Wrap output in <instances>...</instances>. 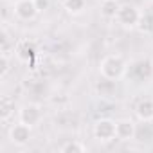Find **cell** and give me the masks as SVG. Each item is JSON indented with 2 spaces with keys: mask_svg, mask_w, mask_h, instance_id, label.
<instances>
[{
  "mask_svg": "<svg viewBox=\"0 0 153 153\" xmlns=\"http://www.w3.org/2000/svg\"><path fill=\"white\" fill-rule=\"evenodd\" d=\"M9 70H11V59H9V54H2V56H0V78H6Z\"/></svg>",
  "mask_w": 153,
  "mask_h": 153,
  "instance_id": "cell-15",
  "label": "cell"
},
{
  "mask_svg": "<svg viewBox=\"0 0 153 153\" xmlns=\"http://www.w3.org/2000/svg\"><path fill=\"white\" fill-rule=\"evenodd\" d=\"M151 72H153V67H151V61H149V59H140V61L133 63V67H131V74L135 76L137 79H146V78H149Z\"/></svg>",
  "mask_w": 153,
  "mask_h": 153,
  "instance_id": "cell-11",
  "label": "cell"
},
{
  "mask_svg": "<svg viewBox=\"0 0 153 153\" xmlns=\"http://www.w3.org/2000/svg\"><path fill=\"white\" fill-rule=\"evenodd\" d=\"M61 153H83L87 151V146L79 140H67L61 148H59Z\"/></svg>",
  "mask_w": 153,
  "mask_h": 153,
  "instance_id": "cell-14",
  "label": "cell"
},
{
  "mask_svg": "<svg viewBox=\"0 0 153 153\" xmlns=\"http://www.w3.org/2000/svg\"><path fill=\"white\" fill-rule=\"evenodd\" d=\"M13 11H15L16 18L25 20V22L36 18V15L40 13L34 0H18V2H15V9Z\"/></svg>",
  "mask_w": 153,
  "mask_h": 153,
  "instance_id": "cell-7",
  "label": "cell"
},
{
  "mask_svg": "<svg viewBox=\"0 0 153 153\" xmlns=\"http://www.w3.org/2000/svg\"><path fill=\"white\" fill-rule=\"evenodd\" d=\"M99 72L103 78H108V79H121L123 76L126 74V61L123 59V56L119 54H110L106 58L101 59L99 63Z\"/></svg>",
  "mask_w": 153,
  "mask_h": 153,
  "instance_id": "cell-1",
  "label": "cell"
},
{
  "mask_svg": "<svg viewBox=\"0 0 153 153\" xmlns=\"http://www.w3.org/2000/svg\"><path fill=\"white\" fill-rule=\"evenodd\" d=\"M18 119H20L22 123L29 124V126L38 124L40 119H42V108H40V105H36V103H27V105H24V106L20 108V112H18Z\"/></svg>",
  "mask_w": 153,
  "mask_h": 153,
  "instance_id": "cell-6",
  "label": "cell"
},
{
  "mask_svg": "<svg viewBox=\"0 0 153 153\" xmlns=\"http://www.w3.org/2000/svg\"><path fill=\"white\" fill-rule=\"evenodd\" d=\"M94 135L97 140L101 142H110L115 139V121L105 117V119H99L96 121L94 124Z\"/></svg>",
  "mask_w": 153,
  "mask_h": 153,
  "instance_id": "cell-3",
  "label": "cell"
},
{
  "mask_svg": "<svg viewBox=\"0 0 153 153\" xmlns=\"http://www.w3.org/2000/svg\"><path fill=\"white\" fill-rule=\"evenodd\" d=\"M24 45H25V49L18 47V54H20V58H22V59H27V61H29V59H33V58H34L36 51H34V47H33L31 43H27V42H25Z\"/></svg>",
  "mask_w": 153,
  "mask_h": 153,
  "instance_id": "cell-16",
  "label": "cell"
},
{
  "mask_svg": "<svg viewBox=\"0 0 153 153\" xmlns=\"http://www.w3.org/2000/svg\"><path fill=\"white\" fill-rule=\"evenodd\" d=\"M137 27H139L140 31H144V33H151V31H153V16H149V15L140 16V22H139Z\"/></svg>",
  "mask_w": 153,
  "mask_h": 153,
  "instance_id": "cell-17",
  "label": "cell"
},
{
  "mask_svg": "<svg viewBox=\"0 0 153 153\" xmlns=\"http://www.w3.org/2000/svg\"><path fill=\"white\" fill-rule=\"evenodd\" d=\"M11 2H18V0H11Z\"/></svg>",
  "mask_w": 153,
  "mask_h": 153,
  "instance_id": "cell-19",
  "label": "cell"
},
{
  "mask_svg": "<svg viewBox=\"0 0 153 153\" xmlns=\"http://www.w3.org/2000/svg\"><path fill=\"white\" fill-rule=\"evenodd\" d=\"M135 115L142 123H151L153 121V101L151 99H140L135 105Z\"/></svg>",
  "mask_w": 153,
  "mask_h": 153,
  "instance_id": "cell-8",
  "label": "cell"
},
{
  "mask_svg": "<svg viewBox=\"0 0 153 153\" xmlns=\"http://www.w3.org/2000/svg\"><path fill=\"white\" fill-rule=\"evenodd\" d=\"M119 9H121V4L117 0H103L99 4V13L105 20H114L117 18L119 15Z\"/></svg>",
  "mask_w": 153,
  "mask_h": 153,
  "instance_id": "cell-10",
  "label": "cell"
},
{
  "mask_svg": "<svg viewBox=\"0 0 153 153\" xmlns=\"http://www.w3.org/2000/svg\"><path fill=\"white\" fill-rule=\"evenodd\" d=\"M85 6H87V0H65V2H63V9L68 15H72V16L81 15Z\"/></svg>",
  "mask_w": 153,
  "mask_h": 153,
  "instance_id": "cell-12",
  "label": "cell"
},
{
  "mask_svg": "<svg viewBox=\"0 0 153 153\" xmlns=\"http://www.w3.org/2000/svg\"><path fill=\"white\" fill-rule=\"evenodd\" d=\"M34 2H36V7H38L40 13H43L51 7V0H34Z\"/></svg>",
  "mask_w": 153,
  "mask_h": 153,
  "instance_id": "cell-18",
  "label": "cell"
},
{
  "mask_svg": "<svg viewBox=\"0 0 153 153\" xmlns=\"http://www.w3.org/2000/svg\"><path fill=\"white\" fill-rule=\"evenodd\" d=\"M140 13H139V9L135 7V6H131V4H124V6H121V9H119V15H117V22L123 25V27H126V29H135L137 25H139V22H140Z\"/></svg>",
  "mask_w": 153,
  "mask_h": 153,
  "instance_id": "cell-2",
  "label": "cell"
},
{
  "mask_svg": "<svg viewBox=\"0 0 153 153\" xmlns=\"http://www.w3.org/2000/svg\"><path fill=\"white\" fill-rule=\"evenodd\" d=\"M0 114H2V121L6 123L13 114H15V99L9 96H4L0 101Z\"/></svg>",
  "mask_w": 153,
  "mask_h": 153,
  "instance_id": "cell-13",
  "label": "cell"
},
{
  "mask_svg": "<svg viewBox=\"0 0 153 153\" xmlns=\"http://www.w3.org/2000/svg\"><path fill=\"white\" fill-rule=\"evenodd\" d=\"M96 92L97 96L101 97H114L115 92H117V81L115 79H108V78H103L96 83Z\"/></svg>",
  "mask_w": 153,
  "mask_h": 153,
  "instance_id": "cell-9",
  "label": "cell"
},
{
  "mask_svg": "<svg viewBox=\"0 0 153 153\" xmlns=\"http://www.w3.org/2000/svg\"><path fill=\"white\" fill-rule=\"evenodd\" d=\"M137 137V124L131 119H119L115 121V139L128 142Z\"/></svg>",
  "mask_w": 153,
  "mask_h": 153,
  "instance_id": "cell-5",
  "label": "cell"
},
{
  "mask_svg": "<svg viewBox=\"0 0 153 153\" xmlns=\"http://www.w3.org/2000/svg\"><path fill=\"white\" fill-rule=\"evenodd\" d=\"M33 137V126L25 124V123H18V124H13L11 130H9V140L15 144V146H25Z\"/></svg>",
  "mask_w": 153,
  "mask_h": 153,
  "instance_id": "cell-4",
  "label": "cell"
}]
</instances>
